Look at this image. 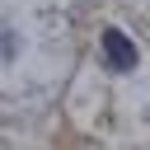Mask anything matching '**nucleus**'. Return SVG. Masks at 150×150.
<instances>
[{
	"instance_id": "1",
	"label": "nucleus",
	"mask_w": 150,
	"mask_h": 150,
	"mask_svg": "<svg viewBox=\"0 0 150 150\" xmlns=\"http://www.w3.org/2000/svg\"><path fill=\"white\" fill-rule=\"evenodd\" d=\"M98 47H103V66H108V70H117V75L136 70V61H141V56H136V47H131V38H127L122 28H103V42H98Z\"/></svg>"
}]
</instances>
